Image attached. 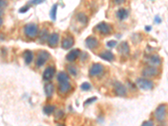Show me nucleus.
Returning a JSON list of instances; mask_svg holds the SVG:
<instances>
[{
    "label": "nucleus",
    "mask_w": 168,
    "mask_h": 126,
    "mask_svg": "<svg viewBox=\"0 0 168 126\" xmlns=\"http://www.w3.org/2000/svg\"><path fill=\"white\" fill-rule=\"evenodd\" d=\"M24 32L25 36L29 38H35L38 35L39 32V27L36 24L29 23L25 25L24 27Z\"/></svg>",
    "instance_id": "nucleus-1"
},
{
    "label": "nucleus",
    "mask_w": 168,
    "mask_h": 126,
    "mask_svg": "<svg viewBox=\"0 0 168 126\" xmlns=\"http://www.w3.org/2000/svg\"><path fill=\"white\" fill-rule=\"evenodd\" d=\"M136 85L142 90H150L154 87L153 81L145 77H139L136 79Z\"/></svg>",
    "instance_id": "nucleus-2"
},
{
    "label": "nucleus",
    "mask_w": 168,
    "mask_h": 126,
    "mask_svg": "<svg viewBox=\"0 0 168 126\" xmlns=\"http://www.w3.org/2000/svg\"><path fill=\"white\" fill-rule=\"evenodd\" d=\"M51 57V55L46 51H40L38 52L37 55V59H36V64L37 66L40 67L44 65L45 63L48 61V59Z\"/></svg>",
    "instance_id": "nucleus-3"
},
{
    "label": "nucleus",
    "mask_w": 168,
    "mask_h": 126,
    "mask_svg": "<svg viewBox=\"0 0 168 126\" xmlns=\"http://www.w3.org/2000/svg\"><path fill=\"white\" fill-rule=\"evenodd\" d=\"M114 91L115 95L119 97H125L127 95V88L120 81H115L114 83Z\"/></svg>",
    "instance_id": "nucleus-4"
},
{
    "label": "nucleus",
    "mask_w": 168,
    "mask_h": 126,
    "mask_svg": "<svg viewBox=\"0 0 168 126\" xmlns=\"http://www.w3.org/2000/svg\"><path fill=\"white\" fill-rule=\"evenodd\" d=\"M166 113H167V107L165 104H160L159 106L155 110L154 115L156 118L157 121L161 122L165 119L166 117Z\"/></svg>",
    "instance_id": "nucleus-5"
},
{
    "label": "nucleus",
    "mask_w": 168,
    "mask_h": 126,
    "mask_svg": "<svg viewBox=\"0 0 168 126\" xmlns=\"http://www.w3.org/2000/svg\"><path fill=\"white\" fill-rule=\"evenodd\" d=\"M104 70V67L100 63H94L91 66L89 69V75L91 77H97L100 76Z\"/></svg>",
    "instance_id": "nucleus-6"
},
{
    "label": "nucleus",
    "mask_w": 168,
    "mask_h": 126,
    "mask_svg": "<svg viewBox=\"0 0 168 126\" xmlns=\"http://www.w3.org/2000/svg\"><path fill=\"white\" fill-rule=\"evenodd\" d=\"M95 29L102 35H108L112 31V26L106 22H100L96 25Z\"/></svg>",
    "instance_id": "nucleus-7"
},
{
    "label": "nucleus",
    "mask_w": 168,
    "mask_h": 126,
    "mask_svg": "<svg viewBox=\"0 0 168 126\" xmlns=\"http://www.w3.org/2000/svg\"><path fill=\"white\" fill-rule=\"evenodd\" d=\"M158 74V69L156 66H148L145 67L142 71V76L146 77H153Z\"/></svg>",
    "instance_id": "nucleus-8"
},
{
    "label": "nucleus",
    "mask_w": 168,
    "mask_h": 126,
    "mask_svg": "<svg viewBox=\"0 0 168 126\" xmlns=\"http://www.w3.org/2000/svg\"><path fill=\"white\" fill-rule=\"evenodd\" d=\"M56 73V68L54 66H48L45 69L44 72H43V79L45 81H50L52 79Z\"/></svg>",
    "instance_id": "nucleus-9"
},
{
    "label": "nucleus",
    "mask_w": 168,
    "mask_h": 126,
    "mask_svg": "<svg viewBox=\"0 0 168 126\" xmlns=\"http://www.w3.org/2000/svg\"><path fill=\"white\" fill-rule=\"evenodd\" d=\"M74 38L71 36H68L67 37H65L62 41V47L64 50H68L71 47H72V45H74Z\"/></svg>",
    "instance_id": "nucleus-10"
},
{
    "label": "nucleus",
    "mask_w": 168,
    "mask_h": 126,
    "mask_svg": "<svg viewBox=\"0 0 168 126\" xmlns=\"http://www.w3.org/2000/svg\"><path fill=\"white\" fill-rule=\"evenodd\" d=\"M85 44H86V46H87L88 49L93 50V49H95V48L97 46V45H98V40H97V39H96V38L93 37V36H89V37H88V38L85 40Z\"/></svg>",
    "instance_id": "nucleus-11"
},
{
    "label": "nucleus",
    "mask_w": 168,
    "mask_h": 126,
    "mask_svg": "<svg viewBox=\"0 0 168 126\" xmlns=\"http://www.w3.org/2000/svg\"><path fill=\"white\" fill-rule=\"evenodd\" d=\"M146 62H148L150 66H158L161 63V59L157 55H151L146 58Z\"/></svg>",
    "instance_id": "nucleus-12"
},
{
    "label": "nucleus",
    "mask_w": 168,
    "mask_h": 126,
    "mask_svg": "<svg viewBox=\"0 0 168 126\" xmlns=\"http://www.w3.org/2000/svg\"><path fill=\"white\" fill-rule=\"evenodd\" d=\"M80 54H81V51L79 49H73L66 55V59L68 62H74L76 59H77V57H79Z\"/></svg>",
    "instance_id": "nucleus-13"
},
{
    "label": "nucleus",
    "mask_w": 168,
    "mask_h": 126,
    "mask_svg": "<svg viewBox=\"0 0 168 126\" xmlns=\"http://www.w3.org/2000/svg\"><path fill=\"white\" fill-rule=\"evenodd\" d=\"M47 42H48V45L51 46V47L56 46L58 42H59V35L57 33H52L49 36V38L47 40Z\"/></svg>",
    "instance_id": "nucleus-14"
},
{
    "label": "nucleus",
    "mask_w": 168,
    "mask_h": 126,
    "mask_svg": "<svg viewBox=\"0 0 168 126\" xmlns=\"http://www.w3.org/2000/svg\"><path fill=\"white\" fill-rule=\"evenodd\" d=\"M71 84L69 81H65V82H61L59 83L58 87V91L61 94H66L69 91L71 90Z\"/></svg>",
    "instance_id": "nucleus-15"
},
{
    "label": "nucleus",
    "mask_w": 168,
    "mask_h": 126,
    "mask_svg": "<svg viewBox=\"0 0 168 126\" xmlns=\"http://www.w3.org/2000/svg\"><path fill=\"white\" fill-rule=\"evenodd\" d=\"M98 56L104 60V61H107V62H113L114 59H115V55L113 54L112 51H103L101 52L100 54L98 55Z\"/></svg>",
    "instance_id": "nucleus-16"
},
{
    "label": "nucleus",
    "mask_w": 168,
    "mask_h": 126,
    "mask_svg": "<svg viewBox=\"0 0 168 126\" xmlns=\"http://www.w3.org/2000/svg\"><path fill=\"white\" fill-rule=\"evenodd\" d=\"M118 51L120 54L124 55H126L130 53V46H129V44L126 42V41H123L121 42L119 46H118Z\"/></svg>",
    "instance_id": "nucleus-17"
},
{
    "label": "nucleus",
    "mask_w": 168,
    "mask_h": 126,
    "mask_svg": "<svg viewBox=\"0 0 168 126\" xmlns=\"http://www.w3.org/2000/svg\"><path fill=\"white\" fill-rule=\"evenodd\" d=\"M54 90V85L51 82H47L45 83V95L47 98H51L53 94Z\"/></svg>",
    "instance_id": "nucleus-18"
},
{
    "label": "nucleus",
    "mask_w": 168,
    "mask_h": 126,
    "mask_svg": "<svg viewBox=\"0 0 168 126\" xmlns=\"http://www.w3.org/2000/svg\"><path fill=\"white\" fill-rule=\"evenodd\" d=\"M76 18L77 19V21H78L79 23H81L82 25H87L88 22V16H87L84 13H82V12L78 13V14H77Z\"/></svg>",
    "instance_id": "nucleus-19"
},
{
    "label": "nucleus",
    "mask_w": 168,
    "mask_h": 126,
    "mask_svg": "<svg viewBox=\"0 0 168 126\" xmlns=\"http://www.w3.org/2000/svg\"><path fill=\"white\" fill-rule=\"evenodd\" d=\"M128 14H129L128 10L124 9V8L119 9L118 11H117V13H116L117 18H119L120 20H124V19H125V18L128 17Z\"/></svg>",
    "instance_id": "nucleus-20"
},
{
    "label": "nucleus",
    "mask_w": 168,
    "mask_h": 126,
    "mask_svg": "<svg viewBox=\"0 0 168 126\" xmlns=\"http://www.w3.org/2000/svg\"><path fill=\"white\" fill-rule=\"evenodd\" d=\"M49 36H49L48 30H47L46 29H43L40 31V36H39V41H40L41 44H43L46 40H48Z\"/></svg>",
    "instance_id": "nucleus-21"
},
{
    "label": "nucleus",
    "mask_w": 168,
    "mask_h": 126,
    "mask_svg": "<svg viewBox=\"0 0 168 126\" xmlns=\"http://www.w3.org/2000/svg\"><path fill=\"white\" fill-rule=\"evenodd\" d=\"M24 59L27 65L30 64L32 60H33V52L29 50H26L24 52Z\"/></svg>",
    "instance_id": "nucleus-22"
},
{
    "label": "nucleus",
    "mask_w": 168,
    "mask_h": 126,
    "mask_svg": "<svg viewBox=\"0 0 168 126\" xmlns=\"http://www.w3.org/2000/svg\"><path fill=\"white\" fill-rule=\"evenodd\" d=\"M68 80H69V77L66 72H61L57 74V81H59L60 83L61 82H65V81H68Z\"/></svg>",
    "instance_id": "nucleus-23"
},
{
    "label": "nucleus",
    "mask_w": 168,
    "mask_h": 126,
    "mask_svg": "<svg viewBox=\"0 0 168 126\" xmlns=\"http://www.w3.org/2000/svg\"><path fill=\"white\" fill-rule=\"evenodd\" d=\"M55 110H56V107H55L54 105H46V106H45L44 108H43L44 113L45 114H47V115L52 114Z\"/></svg>",
    "instance_id": "nucleus-24"
},
{
    "label": "nucleus",
    "mask_w": 168,
    "mask_h": 126,
    "mask_svg": "<svg viewBox=\"0 0 168 126\" xmlns=\"http://www.w3.org/2000/svg\"><path fill=\"white\" fill-rule=\"evenodd\" d=\"M56 12H57V4H54L50 11V17L52 20H56Z\"/></svg>",
    "instance_id": "nucleus-25"
},
{
    "label": "nucleus",
    "mask_w": 168,
    "mask_h": 126,
    "mask_svg": "<svg viewBox=\"0 0 168 126\" xmlns=\"http://www.w3.org/2000/svg\"><path fill=\"white\" fill-rule=\"evenodd\" d=\"M67 71L69 72V73H70L71 75H72V76H76L77 73V68H76L74 66H72V65H68V66H67Z\"/></svg>",
    "instance_id": "nucleus-26"
},
{
    "label": "nucleus",
    "mask_w": 168,
    "mask_h": 126,
    "mask_svg": "<svg viewBox=\"0 0 168 126\" xmlns=\"http://www.w3.org/2000/svg\"><path fill=\"white\" fill-rule=\"evenodd\" d=\"M81 89L83 91H88L91 89V85H90V83L88 82V81H85V82H83V83H82V85H81Z\"/></svg>",
    "instance_id": "nucleus-27"
},
{
    "label": "nucleus",
    "mask_w": 168,
    "mask_h": 126,
    "mask_svg": "<svg viewBox=\"0 0 168 126\" xmlns=\"http://www.w3.org/2000/svg\"><path fill=\"white\" fill-rule=\"evenodd\" d=\"M97 100V98L96 97H92V98H89L85 102H84V105L85 106H87V105H89V104H91V103H93V102H95Z\"/></svg>",
    "instance_id": "nucleus-28"
},
{
    "label": "nucleus",
    "mask_w": 168,
    "mask_h": 126,
    "mask_svg": "<svg viewBox=\"0 0 168 126\" xmlns=\"http://www.w3.org/2000/svg\"><path fill=\"white\" fill-rule=\"evenodd\" d=\"M117 45V41L116 40H109L107 42V46L109 48H114Z\"/></svg>",
    "instance_id": "nucleus-29"
},
{
    "label": "nucleus",
    "mask_w": 168,
    "mask_h": 126,
    "mask_svg": "<svg viewBox=\"0 0 168 126\" xmlns=\"http://www.w3.org/2000/svg\"><path fill=\"white\" fill-rule=\"evenodd\" d=\"M45 0H31L29 2V4H32V5H37V4H40L42 3H44Z\"/></svg>",
    "instance_id": "nucleus-30"
},
{
    "label": "nucleus",
    "mask_w": 168,
    "mask_h": 126,
    "mask_svg": "<svg viewBox=\"0 0 168 126\" xmlns=\"http://www.w3.org/2000/svg\"><path fill=\"white\" fill-rule=\"evenodd\" d=\"M29 5H25V6H24V7L20 8L19 10V13H21V14H23V13H26L27 11L29 10Z\"/></svg>",
    "instance_id": "nucleus-31"
},
{
    "label": "nucleus",
    "mask_w": 168,
    "mask_h": 126,
    "mask_svg": "<svg viewBox=\"0 0 168 126\" xmlns=\"http://www.w3.org/2000/svg\"><path fill=\"white\" fill-rule=\"evenodd\" d=\"M141 126H154V124L151 120H146L142 124Z\"/></svg>",
    "instance_id": "nucleus-32"
},
{
    "label": "nucleus",
    "mask_w": 168,
    "mask_h": 126,
    "mask_svg": "<svg viewBox=\"0 0 168 126\" xmlns=\"http://www.w3.org/2000/svg\"><path fill=\"white\" fill-rule=\"evenodd\" d=\"M81 58H82V61H86L88 58V54L86 53V52H83L82 54L81 55Z\"/></svg>",
    "instance_id": "nucleus-33"
},
{
    "label": "nucleus",
    "mask_w": 168,
    "mask_h": 126,
    "mask_svg": "<svg viewBox=\"0 0 168 126\" xmlns=\"http://www.w3.org/2000/svg\"><path fill=\"white\" fill-rule=\"evenodd\" d=\"M64 116V114L62 113L61 110H57V112H56V117L58 118H62Z\"/></svg>",
    "instance_id": "nucleus-34"
},
{
    "label": "nucleus",
    "mask_w": 168,
    "mask_h": 126,
    "mask_svg": "<svg viewBox=\"0 0 168 126\" xmlns=\"http://www.w3.org/2000/svg\"><path fill=\"white\" fill-rule=\"evenodd\" d=\"M0 5H1V9H3L6 5H7V1L6 0H0Z\"/></svg>",
    "instance_id": "nucleus-35"
},
{
    "label": "nucleus",
    "mask_w": 168,
    "mask_h": 126,
    "mask_svg": "<svg viewBox=\"0 0 168 126\" xmlns=\"http://www.w3.org/2000/svg\"><path fill=\"white\" fill-rule=\"evenodd\" d=\"M114 2H115V4H118V5H119V4H122V3H124V2H125V0H114Z\"/></svg>",
    "instance_id": "nucleus-36"
},
{
    "label": "nucleus",
    "mask_w": 168,
    "mask_h": 126,
    "mask_svg": "<svg viewBox=\"0 0 168 126\" xmlns=\"http://www.w3.org/2000/svg\"><path fill=\"white\" fill-rule=\"evenodd\" d=\"M155 22H156V24H160V23L161 22V19H160V18L158 15L155 17Z\"/></svg>",
    "instance_id": "nucleus-37"
},
{
    "label": "nucleus",
    "mask_w": 168,
    "mask_h": 126,
    "mask_svg": "<svg viewBox=\"0 0 168 126\" xmlns=\"http://www.w3.org/2000/svg\"><path fill=\"white\" fill-rule=\"evenodd\" d=\"M151 29H152L151 26H145V29L146 31H150V30H151Z\"/></svg>",
    "instance_id": "nucleus-38"
},
{
    "label": "nucleus",
    "mask_w": 168,
    "mask_h": 126,
    "mask_svg": "<svg viewBox=\"0 0 168 126\" xmlns=\"http://www.w3.org/2000/svg\"><path fill=\"white\" fill-rule=\"evenodd\" d=\"M0 25H3V18H1V23H0Z\"/></svg>",
    "instance_id": "nucleus-39"
},
{
    "label": "nucleus",
    "mask_w": 168,
    "mask_h": 126,
    "mask_svg": "<svg viewBox=\"0 0 168 126\" xmlns=\"http://www.w3.org/2000/svg\"><path fill=\"white\" fill-rule=\"evenodd\" d=\"M58 126H65V125H59Z\"/></svg>",
    "instance_id": "nucleus-40"
}]
</instances>
